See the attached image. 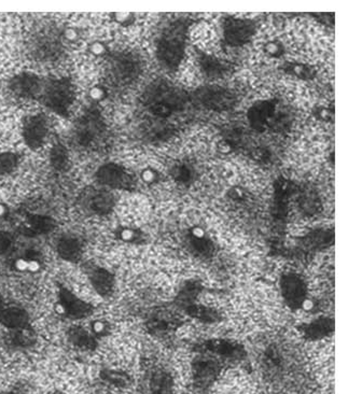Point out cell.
Listing matches in <instances>:
<instances>
[{
	"label": "cell",
	"mask_w": 348,
	"mask_h": 394,
	"mask_svg": "<svg viewBox=\"0 0 348 394\" xmlns=\"http://www.w3.org/2000/svg\"><path fill=\"white\" fill-rule=\"evenodd\" d=\"M140 179L145 184H153L158 181L159 174L155 168H151V167L144 168V170L141 171L140 173Z\"/></svg>",
	"instance_id": "28"
},
{
	"label": "cell",
	"mask_w": 348,
	"mask_h": 394,
	"mask_svg": "<svg viewBox=\"0 0 348 394\" xmlns=\"http://www.w3.org/2000/svg\"><path fill=\"white\" fill-rule=\"evenodd\" d=\"M15 165V158H11L7 155L0 156V174H7L10 172Z\"/></svg>",
	"instance_id": "30"
},
{
	"label": "cell",
	"mask_w": 348,
	"mask_h": 394,
	"mask_svg": "<svg viewBox=\"0 0 348 394\" xmlns=\"http://www.w3.org/2000/svg\"><path fill=\"white\" fill-rule=\"evenodd\" d=\"M90 331L93 333V335L97 340L101 341L111 333V326L106 320L96 319L91 322Z\"/></svg>",
	"instance_id": "23"
},
{
	"label": "cell",
	"mask_w": 348,
	"mask_h": 394,
	"mask_svg": "<svg viewBox=\"0 0 348 394\" xmlns=\"http://www.w3.org/2000/svg\"><path fill=\"white\" fill-rule=\"evenodd\" d=\"M55 250L61 260L69 263H78L83 256L84 244L82 239L77 235L65 234L56 240Z\"/></svg>",
	"instance_id": "14"
},
{
	"label": "cell",
	"mask_w": 348,
	"mask_h": 394,
	"mask_svg": "<svg viewBox=\"0 0 348 394\" xmlns=\"http://www.w3.org/2000/svg\"><path fill=\"white\" fill-rule=\"evenodd\" d=\"M55 394H64V393H55Z\"/></svg>",
	"instance_id": "34"
},
{
	"label": "cell",
	"mask_w": 348,
	"mask_h": 394,
	"mask_svg": "<svg viewBox=\"0 0 348 394\" xmlns=\"http://www.w3.org/2000/svg\"><path fill=\"white\" fill-rule=\"evenodd\" d=\"M81 33L79 29L75 27H68L63 31V38L65 41H67L69 43H76L80 40Z\"/></svg>",
	"instance_id": "29"
},
{
	"label": "cell",
	"mask_w": 348,
	"mask_h": 394,
	"mask_svg": "<svg viewBox=\"0 0 348 394\" xmlns=\"http://www.w3.org/2000/svg\"><path fill=\"white\" fill-rule=\"evenodd\" d=\"M184 246L191 255L201 261L212 260L217 252L214 240L201 227L191 228L184 236Z\"/></svg>",
	"instance_id": "10"
},
{
	"label": "cell",
	"mask_w": 348,
	"mask_h": 394,
	"mask_svg": "<svg viewBox=\"0 0 348 394\" xmlns=\"http://www.w3.org/2000/svg\"><path fill=\"white\" fill-rule=\"evenodd\" d=\"M85 275L93 290L101 297L107 299L113 294L116 288V277L109 269L100 265H87Z\"/></svg>",
	"instance_id": "12"
},
{
	"label": "cell",
	"mask_w": 348,
	"mask_h": 394,
	"mask_svg": "<svg viewBox=\"0 0 348 394\" xmlns=\"http://www.w3.org/2000/svg\"><path fill=\"white\" fill-rule=\"evenodd\" d=\"M111 18L117 24H119V25L123 26V27L131 26L136 20V17H135L134 13H127V12L112 13Z\"/></svg>",
	"instance_id": "26"
},
{
	"label": "cell",
	"mask_w": 348,
	"mask_h": 394,
	"mask_svg": "<svg viewBox=\"0 0 348 394\" xmlns=\"http://www.w3.org/2000/svg\"><path fill=\"white\" fill-rule=\"evenodd\" d=\"M0 325L7 331L30 328L31 319L28 311L21 305L10 303L0 293Z\"/></svg>",
	"instance_id": "11"
},
{
	"label": "cell",
	"mask_w": 348,
	"mask_h": 394,
	"mask_svg": "<svg viewBox=\"0 0 348 394\" xmlns=\"http://www.w3.org/2000/svg\"><path fill=\"white\" fill-rule=\"evenodd\" d=\"M185 320L173 305H160L147 311L143 318V327L157 340H169L179 331Z\"/></svg>",
	"instance_id": "2"
},
{
	"label": "cell",
	"mask_w": 348,
	"mask_h": 394,
	"mask_svg": "<svg viewBox=\"0 0 348 394\" xmlns=\"http://www.w3.org/2000/svg\"><path fill=\"white\" fill-rule=\"evenodd\" d=\"M9 214V207L5 203L0 202V219H5Z\"/></svg>",
	"instance_id": "33"
},
{
	"label": "cell",
	"mask_w": 348,
	"mask_h": 394,
	"mask_svg": "<svg viewBox=\"0 0 348 394\" xmlns=\"http://www.w3.org/2000/svg\"><path fill=\"white\" fill-rule=\"evenodd\" d=\"M334 235L333 231L328 230H317L314 231L306 236L299 239L295 246L287 250L282 254V256L293 257H303L311 253H316L322 250H326L329 247L333 245Z\"/></svg>",
	"instance_id": "9"
},
{
	"label": "cell",
	"mask_w": 348,
	"mask_h": 394,
	"mask_svg": "<svg viewBox=\"0 0 348 394\" xmlns=\"http://www.w3.org/2000/svg\"><path fill=\"white\" fill-rule=\"evenodd\" d=\"M23 135L26 143L31 148L42 146L48 134V123L44 116H34L26 120L23 127Z\"/></svg>",
	"instance_id": "16"
},
{
	"label": "cell",
	"mask_w": 348,
	"mask_h": 394,
	"mask_svg": "<svg viewBox=\"0 0 348 394\" xmlns=\"http://www.w3.org/2000/svg\"><path fill=\"white\" fill-rule=\"evenodd\" d=\"M206 291L207 289L202 281L198 279H188L178 289L172 305L183 317H189L202 323H219L223 319L221 312L201 302V295Z\"/></svg>",
	"instance_id": "1"
},
{
	"label": "cell",
	"mask_w": 348,
	"mask_h": 394,
	"mask_svg": "<svg viewBox=\"0 0 348 394\" xmlns=\"http://www.w3.org/2000/svg\"><path fill=\"white\" fill-rule=\"evenodd\" d=\"M296 329L304 340L317 342L329 339L333 335L335 322L332 317L320 316L311 320L310 322L300 323L296 326Z\"/></svg>",
	"instance_id": "13"
},
{
	"label": "cell",
	"mask_w": 348,
	"mask_h": 394,
	"mask_svg": "<svg viewBox=\"0 0 348 394\" xmlns=\"http://www.w3.org/2000/svg\"><path fill=\"white\" fill-rule=\"evenodd\" d=\"M14 236L7 231H0V256L12 254L14 251Z\"/></svg>",
	"instance_id": "24"
},
{
	"label": "cell",
	"mask_w": 348,
	"mask_h": 394,
	"mask_svg": "<svg viewBox=\"0 0 348 394\" xmlns=\"http://www.w3.org/2000/svg\"><path fill=\"white\" fill-rule=\"evenodd\" d=\"M116 199L108 191L94 190L85 193L82 199V206L85 211L95 215H105L111 212L115 207Z\"/></svg>",
	"instance_id": "15"
},
{
	"label": "cell",
	"mask_w": 348,
	"mask_h": 394,
	"mask_svg": "<svg viewBox=\"0 0 348 394\" xmlns=\"http://www.w3.org/2000/svg\"><path fill=\"white\" fill-rule=\"evenodd\" d=\"M101 379L108 388L118 390L125 389L131 383V377L126 373L117 371V369H105L101 374Z\"/></svg>",
	"instance_id": "21"
},
{
	"label": "cell",
	"mask_w": 348,
	"mask_h": 394,
	"mask_svg": "<svg viewBox=\"0 0 348 394\" xmlns=\"http://www.w3.org/2000/svg\"><path fill=\"white\" fill-rule=\"evenodd\" d=\"M194 351L206 352L222 361L225 365L240 363L248 357L245 346L229 339H210L194 345Z\"/></svg>",
	"instance_id": "5"
},
{
	"label": "cell",
	"mask_w": 348,
	"mask_h": 394,
	"mask_svg": "<svg viewBox=\"0 0 348 394\" xmlns=\"http://www.w3.org/2000/svg\"><path fill=\"white\" fill-rule=\"evenodd\" d=\"M258 363L266 378L271 380H280L292 372L294 359L284 344L272 342L261 349Z\"/></svg>",
	"instance_id": "3"
},
{
	"label": "cell",
	"mask_w": 348,
	"mask_h": 394,
	"mask_svg": "<svg viewBox=\"0 0 348 394\" xmlns=\"http://www.w3.org/2000/svg\"><path fill=\"white\" fill-rule=\"evenodd\" d=\"M107 96H108V92L106 90V87L100 84L93 85L90 90L87 91V97L93 102L104 101L107 98Z\"/></svg>",
	"instance_id": "25"
},
{
	"label": "cell",
	"mask_w": 348,
	"mask_h": 394,
	"mask_svg": "<svg viewBox=\"0 0 348 394\" xmlns=\"http://www.w3.org/2000/svg\"><path fill=\"white\" fill-rule=\"evenodd\" d=\"M55 228V222L50 216L31 214L25 219V222L21 227L22 233L27 237H36L45 235L52 232Z\"/></svg>",
	"instance_id": "20"
},
{
	"label": "cell",
	"mask_w": 348,
	"mask_h": 394,
	"mask_svg": "<svg viewBox=\"0 0 348 394\" xmlns=\"http://www.w3.org/2000/svg\"><path fill=\"white\" fill-rule=\"evenodd\" d=\"M0 394H27V392L20 389V388H11V389H8V390L0 391Z\"/></svg>",
	"instance_id": "32"
},
{
	"label": "cell",
	"mask_w": 348,
	"mask_h": 394,
	"mask_svg": "<svg viewBox=\"0 0 348 394\" xmlns=\"http://www.w3.org/2000/svg\"><path fill=\"white\" fill-rule=\"evenodd\" d=\"M97 178L103 186H107L109 188L125 190L132 188V181L129 179L128 175L120 167H116L115 165L102 167L97 174Z\"/></svg>",
	"instance_id": "18"
},
{
	"label": "cell",
	"mask_w": 348,
	"mask_h": 394,
	"mask_svg": "<svg viewBox=\"0 0 348 394\" xmlns=\"http://www.w3.org/2000/svg\"><path fill=\"white\" fill-rule=\"evenodd\" d=\"M87 52L94 58H103L108 53V47L102 41H93L87 46Z\"/></svg>",
	"instance_id": "27"
},
{
	"label": "cell",
	"mask_w": 348,
	"mask_h": 394,
	"mask_svg": "<svg viewBox=\"0 0 348 394\" xmlns=\"http://www.w3.org/2000/svg\"><path fill=\"white\" fill-rule=\"evenodd\" d=\"M116 236L119 240L126 244H141L144 241L143 232L131 227L119 228L116 232Z\"/></svg>",
	"instance_id": "22"
},
{
	"label": "cell",
	"mask_w": 348,
	"mask_h": 394,
	"mask_svg": "<svg viewBox=\"0 0 348 394\" xmlns=\"http://www.w3.org/2000/svg\"><path fill=\"white\" fill-rule=\"evenodd\" d=\"M67 342L72 348L80 352L94 351L100 341L96 339L90 328H85L82 325H72L67 331Z\"/></svg>",
	"instance_id": "17"
},
{
	"label": "cell",
	"mask_w": 348,
	"mask_h": 394,
	"mask_svg": "<svg viewBox=\"0 0 348 394\" xmlns=\"http://www.w3.org/2000/svg\"><path fill=\"white\" fill-rule=\"evenodd\" d=\"M55 311L59 316L71 321H79L93 316L94 305L81 299L68 288L60 286L55 302Z\"/></svg>",
	"instance_id": "6"
},
{
	"label": "cell",
	"mask_w": 348,
	"mask_h": 394,
	"mask_svg": "<svg viewBox=\"0 0 348 394\" xmlns=\"http://www.w3.org/2000/svg\"><path fill=\"white\" fill-rule=\"evenodd\" d=\"M190 363V379L192 388L197 392L209 390L219 379L225 364L219 359L206 352L194 351Z\"/></svg>",
	"instance_id": "4"
},
{
	"label": "cell",
	"mask_w": 348,
	"mask_h": 394,
	"mask_svg": "<svg viewBox=\"0 0 348 394\" xmlns=\"http://www.w3.org/2000/svg\"><path fill=\"white\" fill-rule=\"evenodd\" d=\"M265 52L269 55L273 56V58H278V56H280L282 53V46L280 43L276 41L275 42L272 41L265 45Z\"/></svg>",
	"instance_id": "31"
},
{
	"label": "cell",
	"mask_w": 348,
	"mask_h": 394,
	"mask_svg": "<svg viewBox=\"0 0 348 394\" xmlns=\"http://www.w3.org/2000/svg\"><path fill=\"white\" fill-rule=\"evenodd\" d=\"M175 378L171 369L162 364H151L142 374L139 394H175Z\"/></svg>",
	"instance_id": "7"
},
{
	"label": "cell",
	"mask_w": 348,
	"mask_h": 394,
	"mask_svg": "<svg viewBox=\"0 0 348 394\" xmlns=\"http://www.w3.org/2000/svg\"><path fill=\"white\" fill-rule=\"evenodd\" d=\"M279 291L282 301L291 310L302 309L305 301L310 297L306 279L294 271H288L280 276Z\"/></svg>",
	"instance_id": "8"
},
{
	"label": "cell",
	"mask_w": 348,
	"mask_h": 394,
	"mask_svg": "<svg viewBox=\"0 0 348 394\" xmlns=\"http://www.w3.org/2000/svg\"><path fill=\"white\" fill-rule=\"evenodd\" d=\"M8 348L13 350H27L34 347L37 343V334L34 327L8 331L4 337Z\"/></svg>",
	"instance_id": "19"
}]
</instances>
